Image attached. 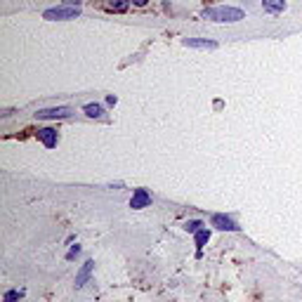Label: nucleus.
<instances>
[{
	"instance_id": "obj_1",
	"label": "nucleus",
	"mask_w": 302,
	"mask_h": 302,
	"mask_svg": "<svg viewBox=\"0 0 302 302\" xmlns=\"http://www.w3.org/2000/svg\"><path fill=\"white\" fill-rule=\"evenodd\" d=\"M203 17L210 19V21L226 24V21H241L243 19V10H236V7H213V10H206Z\"/></svg>"
},
{
	"instance_id": "obj_2",
	"label": "nucleus",
	"mask_w": 302,
	"mask_h": 302,
	"mask_svg": "<svg viewBox=\"0 0 302 302\" xmlns=\"http://www.w3.org/2000/svg\"><path fill=\"white\" fill-rule=\"evenodd\" d=\"M81 14V7H52V10H45L43 17L50 21H57V19H76Z\"/></svg>"
},
{
	"instance_id": "obj_3",
	"label": "nucleus",
	"mask_w": 302,
	"mask_h": 302,
	"mask_svg": "<svg viewBox=\"0 0 302 302\" xmlns=\"http://www.w3.org/2000/svg\"><path fill=\"white\" fill-rule=\"evenodd\" d=\"M213 226H217L220 232H236L239 226L232 217H226V215H213Z\"/></svg>"
},
{
	"instance_id": "obj_4",
	"label": "nucleus",
	"mask_w": 302,
	"mask_h": 302,
	"mask_svg": "<svg viewBox=\"0 0 302 302\" xmlns=\"http://www.w3.org/2000/svg\"><path fill=\"white\" fill-rule=\"evenodd\" d=\"M38 118H66L71 116V109L69 106H55V109H43L35 114Z\"/></svg>"
},
{
	"instance_id": "obj_5",
	"label": "nucleus",
	"mask_w": 302,
	"mask_h": 302,
	"mask_svg": "<svg viewBox=\"0 0 302 302\" xmlns=\"http://www.w3.org/2000/svg\"><path fill=\"white\" fill-rule=\"evenodd\" d=\"M149 203H151L149 192H146V189H137V192H135V196H132V201H130V208L139 210V208H146Z\"/></svg>"
},
{
	"instance_id": "obj_6",
	"label": "nucleus",
	"mask_w": 302,
	"mask_h": 302,
	"mask_svg": "<svg viewBox=\"0 0 302 302\" xmlns=\"http://www.w3.org/2000/svg\"><path fill=\"white\" fill-rule=\"evenodd\" d=\"M92 269H95V262H92V260H88V262H85V265H83V267H81V272L76 274V286H78V288H81V286H85V283H88L90 274H92Z\"/></svg>"
},
{
	"instance_id": "obj_7",
	"label": "nucleus",
	"mask_w": 302,
	"mask_h": 302,
	"mask_svg": "<svg viewBox=\"0 0 302 302\" xmlns=\"http://www.w3.org/2000/svg\"><path fill=\"white\" fill-rule=\"evenodd\" d=\"M38 137H41V142L48 149H52V146H57V130H52V128H43V130H38Z\"/></svg>"
},
{
	"instance_id": "obj_8",
	"label": "nucleus",
	"mask_w": 302,
	"mask_h": 302,
	"mask_svg": "<svg viewBox=\"0 0 302 302\" xmlns=\"http://www.w3.org/2000/svg\"><path fill=\"white\" fill-rule=\"evenodd\" d=\"M184 45H186V48H199V50H215V48H217V43L201 41V38H184Z\"/></svg>"
},
{
	"instance_id": "obj_9",
	"label": "nucleus",
	"mask_w": 302,
	"mask_h": 302,
	"mask_svg": "<svg viewBox=\"0 0 302 302\" xmlns=\"http://www.w3.org/2000/svg\"><path fill=\"white\" fill-rule=\"evenodd\" d=\"M262 7L267 12H283L286 10V0H262Z\"/></svg>"
},
{
	"instance_id": "obj_10",
	"label": "nucleus",
	"mask_w": 302,
	"mask_h": 302,
	"mask_svg": "<svg viewBox=\"0 0 302 302\" xmlns=\"http://www.w3.org/2000/svg\"><path fill=\"white\" fill-rule=\"evenodd\" d=\"M106 10H114V12H125V10H128V0H106Z\"/></svg>"
},
{
	"instance_id": "obj_11",
	"label": "nucleus",
	"mask_w": 302,
	"mask_h": 302,
	"mask_svg": "<svg viewBox=\"0 0 302 302\" xmlns=\"http://www.w3.org/2000/svg\"><path fill=\"white\" fill-rule=\"evenodd\" d=\"M85 114H88L90 118H99L104 114V109L99 104H88V106H85Z\"/></svg>"
},
{
	"instance_id": "obj_12",
	"label": "nucleus",
	"mask_w": 302,
	"mask_h": 302,
	"mask_svg": "<svg viewBox=\"0 0 302 302\" xmlns=\"http://www.w3.org/2000/svg\"><path fill=\"white\" fill-rule=\"evenodd\" d=\"M208 239H210V234H208V229H201V232H196V246H199V248L206 246Z\"/></svg>"
},
{
	"instance_id": "obj_13",
	"label": "nucleus",
	"mask_w": 302,
	"mask_h": 302,
	"mask_svg": "<svg viewBox=\"0 0 302 302\" xmlns=\"http://www.w3.org/2000/svg\"><path fill=\"white\" fill-rule=\"evenodd\" d=\"M19 297H24V290H10V293H5L3 302H17Z\"/></svg>"
},
{
	"instance_id": "obj_14",
	"label": "nucleus",
	"mask_w": 302,
	"mask_h": 302,
	"mask_svg": "<svg viewBox=\"0 0 302 302\" xmlns=\"http://www.w3.org/2000/svg\"><path fill=\"white\" fill-rule=\"evenodd\" d=\"M184 229H186V232H192V234H196V232H201V222L199 220L184 222Z\"/></svg>"
},
{
	"instance_id": "obj_15",
	"label": "nucleus",
	"mask_w": 302,
	"mask_h": 302,
	"mask_svg": "<svg viewBox=\"0 0 302 302\" xmlns=\"http://www.w3.org/2000/svg\"><path fill=\"white\" fill-rule=\"evenodd\" d=\"M78 253H81V246H73V248L69 250V253H66V260H73V257H76Z\"/></svg>"
},
{
	"instance_id": "obj_16",
	"label": "nucleus",
	"mask_w": 302,
	"mask_h": 302,
	"mask_svg": "<svg viewBox=\"0 0 302 302\" xmlns=\"http://www.w3.org/2000/svg\"><path fill=\"white\" fill-rule=\"evenodd\" d=\"M135 5H146V0H132Z\"/></svg>"
}]
</instances>
